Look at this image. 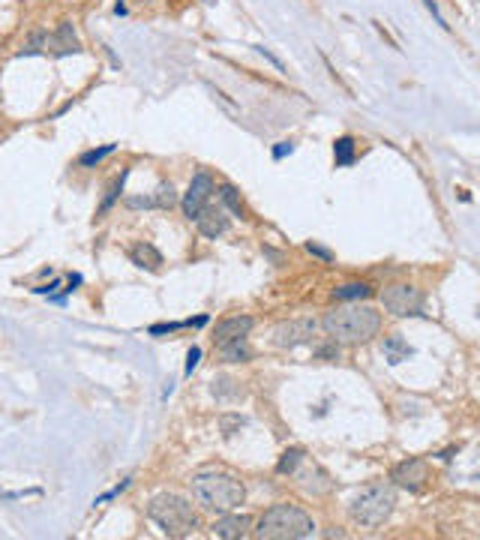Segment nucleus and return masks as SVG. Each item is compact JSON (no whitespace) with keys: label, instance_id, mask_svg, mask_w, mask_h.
<instances>
[{"label":"nucleus","instance_id":"0eeeda50","mask_svg":"<svg viewBox=\"0 0 480 540\" xmlns=\"http://www.w3.org/2000/svg\"><path fill=\"white\" fill-rule=\"evenodd\" d=\"M217 193V183H213V178L207 171H198L193 180H189V190H186V195H183V217L186 219H198V213L207 207V202H210V195Z\"/></svg>","mask_w":480,"mask_h":540},{"label":"nucleus","instance_id":"c756f323","mask_svg":"<svg viewBox=\"0 0 480 540\" xmlns=\"http://www.w3.org/2000/svg\"><path fill=\"white\" fill-rule=\"evenodd\" d=\"M423 6H426L429 12H433V18H435V24H441V28H450V24L445 21V16H441V9H438V4H435V0H423Z\"/></svg>","mask_w":480,"mask_h":540},{"label":"nucleus","instance_id":"b1692460","mask_svg":"<svg viewBox=\"0 0 480 540\" xmlns=\"http://www.w3.org/2000/svg\"><path fill=\"white\" fill-rule=\"evenodd\" d=\"M244 343H246V339L232 343V345H222V360H225V363H246L252 355H249V348H246Z\"/></svg>","mask_w":480,"mask_h":540},{"label":"nucleus","instance_id":"39448f33","mask_svg":"<svg viewBox=\"0 0 480 540\" xmlns=\"http://www.w3.org/2000/svg\"><path fill=\"white\" fill-rule=\"evenodd\" d=\"M396 507V493L390 483H370L363 486L360 493L351 498L348 513L358 525H366V529H375V525H384L390 519V513Z\"/></svg>","mask_w":480,"mask_h":540},{"label":"nucleus","instance_id":"f3484780","mask_svg":"<svg viewBox=\"0 0 480 540\" xmlns=\"http://www.w3.org/2000/svg\"><path fill=\"white\" fill-rule=\"evenodd\" d=\"M355 138L351 135H343V138H336L333 142V159H336V168H345L355 162Z\"/></svg>","mask_w":480,"mask_h":540},{"label":"nucleus","instance_id":"2eb2a0df","mask_svg":"<svg viewBox=\"0 0 480 540\" xmlns=\"http://www.w3.org/2000/svg\"><path fill=\"white\" fill-rule=\"evenodd\" d=\"M126 255H130L132 265L142 268V270H159V268H162V253H159L154 243H147V241L132 243L130 249H126Z\"/></svg>","mask_w":480,"mask_h":540},{"label":"nucleus","instance_id":"a211bd4d","mask_svg":"<svg viewBox=\"0 0 480 540\" xmlns=\"http://www.w3.org/2000/svg\"><path fill=\"white\" fill-rule=\"evenodd\" d=\"M210 318L207 316H198V318H183V321H168V324H154L150 328V336H166L174 331H183V328H205Z\"/></svg>","mask_w":480,"mask_h":540},{"label":"nucleus","instance_id":"ddd939ff","mask_svg":"<svg viewBox=\"0 0 480 540\" xmlns=\"http://www.w3.org/2000/svg\"><path fill=\"white\" fill-rule=\"evenodd\" d=\"M178 205V193H174V186L171 183H159L156 186V193L154 195H142V198H126V207H132V210H138V207H159V210H168V207H174Z\"/></svg>","mask_w":480,"mask_h":540},{"label":"nucleus","instance_id":"e433bc0d","mask_svg":"<svg viewBox=\"0 0 480 540\" xmlns=\"http://www.w3.org/2000/svg\"><path fill=\"white\" fill-rule=\"evenodd\" d=\"M477 477H480V474H477Z\"/></svg>","mask_w":480,"mask_h":540},{"label":"nucleus","instance_id":"1a4fd4ad","mask_svg":"<svg viewBox=\"0 0 480 540\" xmlns=\"http://www.w3.org/2000/svg\"><path fill=\"white\" fill-rule=\"evenodd\" d=\"M390 481H394L396 486H402V489L421 493V489L426 486V481H429V469H426V462L421 456H408V459H402V462L394 466Z\"/></svg>","mask_w":480,"mask_h":540},{"label":"nucleus","instance_id":"f03ea898","mask_svg":"<svg viewBox=\"0 0 480 540\" xmlns=\"http://www.w3.org/2000/svg\"><path fill=\"white\" fill-rule=\"evenodd\" d=\"M189 486H193V495L201 501V505L207 510H217V513L237 510L246 498L244 483L225 471H201L189 481Z\"/></svg>","mask_w":480,"mask_h":540},{"label":"nucleus","instance_id":"6ab92c4d","mask_svg":"<svg viewBox=\"0 0 480 540\" xmlns=\"http://www.w3.org/2000/svg\"><path fill=\"white\" fill-rule=\"evenodd\" d=\"M372 294V285L370 282H348V285H339L333 288V297L336 300H363Z\"/></svg>","mask_w":480,"mask_h":540},{"label":"nucleus","instance_id":"423d86ee","mask_svg":"<svg viewBox=\"0 0 480 540\" xmlns=\"http://www.w3.org/2000/svg\"><path fill=\"white\" fill-rule=\"evenodd\" d=\"M382 306L396 318H414V316H423V292L414 288L408 282H399V285H390L382 292Z\"/></svg>","mask_w":480,"mask_h":540},{"label":"nucleus","instance_id":"c85d7f7f","mask_svg":"<svg viewBox=\"0 0 480 540\" xmlns=\"http://www.w3.org/2000/svg\"><path fill=\"white\" fill-rule=\"evenodd\" d=\"M307 253H312V255H319L321 261H333V253H331V249H324V246H319V243H315V241H309V243H307Z\"/></svg>","mask_w":480,"mask_h":540},{"label":"nucleus","instance_id":"393cba45","mask_svg":"<svg viewBox=\"0 0 480 540\" xmlns=\"http://www.w3.org/2000/svg\"><path fill=\"white\" fill-rule=\"evenodd\" d=\"M42 48H48V33H42V30H36L33 36H30V42L21 48L18 52V57H28V54H42Z\"/></svg>","mask_w":480,"mask_h":540},{"label":"nucleus","instance_id":"4be33fe9","mask_svg":"<svg viewBox=\"0 0 480 540\" xmlns=\"http://www.w3.org/2000/svg\"><path fill=\"white\" fill-rule=\"evenodd\" d=\"M303 459H307V454H303L300 447H292V450H285V454H282V459L276 462V471H280V474H295V471H297V466H300Z\"/></svg>","mask_w":480,"mask_h":540},{"label":"nucleus","instance_id":"7ed1b4c3","mask_svg":"<svg viewBox=\"0 0 480 540\" xmlns=\"http://www.w3.org/2000/svg\"><path fill=\"white\" fill-rule=\"evenodd\" d=\"M147 517L159 525V532L166 537H189L198 529V517L193 505L174 493H159L150 498Z\"/></svg>","mask_w":480,"mask_h":540},{"label":"nucleus","instance_id":"4468645a","mask_svg":"<svg viewBox=\"0 0 480 540\" xmlns=\"http://www.w3.org/2000/svg\"><path fill=\"white\" fill-rule=\"evenodd\" d=\"M195 225H198V231L205 234V237H210V241H217L219 234H225L229 231V217H225V210L222 207H205L198 213V219H195Z\"/></svg>","mask_w":480,"mask_h":540},{"label":"nucleus","instance_id":"5701e85b","mask_svg":"<svg viewBox=\"0 0 480 540\" xmlns=\"http://www.w3.org/2000/svg\"><path fill=\"white\" fill-rule=\"evenodd\" d=\"M126 178H130V171H120V178L115 180V183H111V190H108V195L103 198V205H99V217H105V213L111 210V207H115V202H118V198H120V193H123V183H126Z\"/></svg>","mask_w":480,"mask_h":540},{"label":"nucleus","instance_id":"72a5a7b5","mask_svg":"<svg viewBox=\"0 0 480 540\" xmlns=\"http://www.w3.org/2000/svg\"><path fill=\"white\" fill-rule=\"evenodd\" d=\"M24 495H40V489H24V493H4L0 498H24Z\"/></svg>","mask_w":480,"mask_h":540},{"label":"nucleus","instance_id":"c9c22d12","mask_svg":"<svg viewBox=\"0 0 480 540\" xmlns=\"http://www.w3.org/2000/svg\"><path fill=\"white\" fill-rule=\"evenodd\" d=\"M115 16H126V6H123V4H115Z\"/></svg>","mask_w":480,"mask_h":540},{"label":"nucleus","instance_id":"20e7f679","mask_svg":"<svg viewBox=\"0 0 480 540\" xmlns=\"http://www.w3.org/2000/svg\"><path fill=\"white\" fill-rule=\"evenodd\" d=\"M315 534V522L307 510L295 505H276L258 519L256 537L261 540H303Z\"/></svg>","mask_w":480,"mask_h":540},{"label":"nucleus","instance_id":"9d476101","mask_svg":"<svg viewBox=\"0 0 480 540\" xmlns=\"http://www.w3.org/2000/svg\"><path fill=\"white\" fill-rule=\"evenodd\" d=\"M252 328H256V321H252L249 316L222 318V321L217 324V331H213V343H217L219 348H222V345H232V343H240V339L249 336Z\"/></svg>","mask_w":480,"mask_h":540},{"label":"nucleus","instance_id":"f257e3e1","mask_svg":"<svg viewBox=\"0 0 480 540\" xmlns=\"http://www.w3.org/2000/svg\"><path fill=\"white\" fill-rule=\"evenodd\" d=\"M324 331L333 336V343H370V339L382 331V316L372 306H360V304H348V306H336L324 316Z\"/></svg>","mask_w":480,"mask_h":540},{"label":"nucleus","instance_id":"9b49d317","mask_svg":"<svg viewBox=\"0 0 480 540\" xmlns=\"http://www.w3.org/2000/svg\"><path fill=\"white\" fill-rule=\"evenodd\" d=\"M48 52L55 57H67V54H79L81 52V42L75 36L72 21H60L55 33H48Z\"/></svg>","mask_w":480,"mask_h":540},{"label":"nucleus","instance_id":"473e14b6","mask_svg":"<svg viewBox=\"0 0 480 540\" xmlns=\"http://www.w3.org/2000/svg\"><path fill=\"white\" fill-rule=\"evenodd\" d=\"M234 426H244V418H222V430H225V435H234V432H232Z\"/></svg>","mask_w":480,"mask_h":540},{"label":"nucleus","instance_id":"2f4dec72","mask_svg":"<svg viewBox=\"0 0 480 540\" xmlns=\"http://www.w3.org/2000/svg\"><path fill=\"white\" fill-rule=\"evenodd\" d=\"M292 150H295V144L292 142H280L273 147V159H285V156H292Z\"/></svg>","mask_w":480,"mask_h":540},{"label":"nucleus","instance_id":"bb28decb","mask_svg":"<svg viewBox=\"0 0 480 540\" xmlns=\"http://www.w3.org/2000/svg\"><path fill=\"white\" fill-rule=\"evenodd\" d=\"M198 360H201V348H198V345H193V348L186 351V369H183L186 379H189V375H193V369L198 367Z\"/></svg>","mask_w":480,"mask_h":540},{"label":"nucleus","instance_id":"f704fd0d","mask_svg":"<svg viewBox=\"0 0 480 540\" xmlns=\"http://www.w3.org/2000/svg\"><path fill=\"white\" fill-rule=\"evenodd\" d=\"M319 357H339V348H336V345H327V348H319Z\"/></svg>","mask_w":480,"mask_h":540},{"label":"nucleus","instance_id":"f8f14e48","mask_svg":"<svg viewBox=\"0 0 480 540\" xmlns=\"http://www.w3.org/2000/svg\"><path fill=\"white\" fill-rule=\"evenodd\" d=\"M249 525H252V517L229 510V513H222V517L213 522V537H225V540L246 537V534H249Z\"/></svg>","mask_w":480,"mask_h":540},{"label":"nucleus","instance_id":"412c9836","mask_svg":"<svg viewBox=\"0 0 480 540\" xmlns=\"http://www.w3.org/2000/svg\"><path fill=\"white\" fill-rule=\"evenodd\" d=\"M219 198H222V205L234 213V217H244V213H246L244 202H240V193L234 190L232 183H222V186H219Z\"/></svg>","mask_w":480,"mask_h":540},{"label":"nucleus","instance_id":"aec40b11","mask_svg":"<svg viewBox=\"0 0 480 540\" xmlns=\"http://www.w3.org/2000/svg\"><path fill=\"white\" fill-rule=\"evenodd\" d=\"M118 150V144H103V147H93V150H84V154L79 156V166L81 168H96L99 162H103L105 156H111Z\"/></svg>","mask_w":480,"mask_h":540},{"label":"nucleus","instance_id":"7c9ffc66","mask_svg":"<svg viewBox=\"0 0 480 540\" xmlns=\"http://www.w3.org/2000/svg\"><path fill=\"white\" fill-rule=\"evenodd\" d=\"M256 52H258V54H264V57H268L270 64H273L276 69H280V72H285V64H282V60H280V57H276V54L270 52V48H264V45H256Z\"/></svg>","mask_w":480,"mask_h":540},{"label":"nucleus","instance_id":"a878e982","mask_svg":"<svg viewBox=\"0 0 480 540\" xmlns=\"http://www.w3.org/2000/svg\"><path fill=\"white\" fill-rule=\"evenodd\" d=\"M130 481H132V477H126V481H120V483H118L115 489H108V493H105V495H99V498L93 501V507H96V505H105V501H111V498H118V495L123 493V489H126V486H130Z\"/></svg>","mask_w":480,"mask_h":540},{"label":"nucleus","instance_id":"dca6fc26","mask_svg":"<svg viewBox=\"0 0 480 540\" xmlns=\"http://www.w3.org/2000/svg\"><path fill=\"white\" fill-rule=\"evenodd\" d=\"M382 351H384L387 363H394V367H396V363H402V360H408V357L414 355V348H411L399 333L387 336V339H384V345H382Z\"/></svg>","mask_w":480,"mask_h":540},{"label":"nucleus","instance_id":"6e6552de","mask_svg":"<svg viewBox=\"0 0 480 540\" xmlns=\"http://www.w3.org/2000/svg\"><path fill=\"white\" fill-rule=\"evenodd\" d=\"M312 336H315V321H312V318H292V321L276 324L273 345L292 351V348H297V345L312 343Z\"/></svg>","mask_w":480,"mask_h":540},{"label":"nucleus","instance_id":"cd10ccee","mask_svg":"<svg viewBox=\"0 0 480 540\" xmlns=\"http://www.w3.org/2000/svg\"><path fill=\"white\" fill-rule=\"evenodd\" d=\"M229 384H232V379H219V381H217V387H213V393H217V396H225V393L240 396V393H244V391H240V387H229Z\"/></svg>","mask_w":480,"mask_h":540}]
</instances>
